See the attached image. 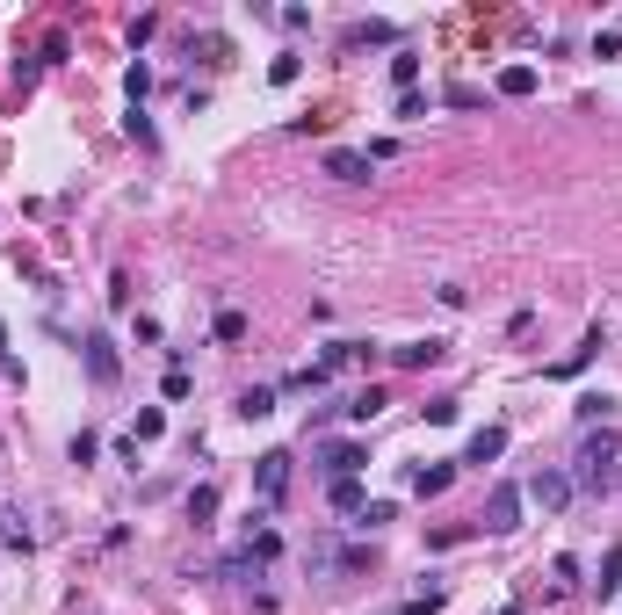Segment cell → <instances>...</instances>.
<instances>
[{
	"label": "cell",
	"instance_id": "17",
	"mask_svg": "<svg viewBox=\"0 0 622 615\" xmlns=\"http://www.w3.org/2000/svg\"><path fill=\"white\" fill-rule=\"evenodd\" d=\"M500 95H514V102L536 95V66H507V73H500Z\"/></svg>",
	"mask_w": 622,
	"mask_h": 615
},
{
	"label": "cell",
	"instance_id": "20",
	"mask_svg": "<svg viewBox=\"0 0 622 615\" xmlns=\"http://www.w3.org/2000/svg\"><path fill=\"white\" fill-rule=\"evenodd\" d=\"M579 587V558H550V594H572Z\"/></svg>",
	"mask_w": 622,
	"mask_h": 615
},
{
	"label": "cell",
	"instance_id": "13",
	"mask_svg": "<svg viewBox=\"0 0 622 615\" xmlns=\"http://www.w3.org/2000/svg\"><path fill=\"white\" fill-rule=\"evenodd\" d=\"M615 587H622V543L601 550V572H594V594H601V601H615Z\"/></svg>",
	"mask_w": 622,
	"mask_h": 615
},
{
	"label": "cell",
	"instance_id": "22",
	"mask_svg": "<svg viewBox=\"0 0 622 615\" xmlns=\"http://www.w3.org/2000/svg\"><path fill=\"white\" fill-rule=\"evenodd\" d=\"M123 95H131V109L152 95V66H131V73H123Z\"/></svg>",
	"mask_w": 622,
	"mask_h": 615
},
{
	"label": "cell",
	"instance_id": "5",
	"mask_svg": "<svg viewBox=\"0 0 622 615\" xmlns=\"http://www.w3.org/2000/svg\"><path fill=\"white\" fill-rule=\"evenodd\" d=\"M80 362H87V377H95V384H116V377H123L109 333H87V341H80Z\"/></svg>",
	"mask_w": 622,
	"mask_h": 615
},
{
	"label": "cell",
	"instance_id": "21",
	"mask_svg": "<svg viewBox=\"0 0 622 615\" xmlns=\"http://www.w3.org/2000/svg\"><path fill=\"white\" fill-rule=\"evenodd\" d=\"M160 427H167V413H160V406H145V413H138V427H131V442H160Z\"/></svg>",
	"mask_w": 622,
	"mask_h": 615
},
{
	"label": "cell",
	"instance_id": "15",
	"mask_svg": "<svg viewBox=\"0 0 622 615\" xmlns=\"http://www.w3.org/2000/svg\"><path fill=\"white\" fill-rule=\"evenodd\" d=\"M594 348H601V333H586V341H579V348H572L565 362H550V377H579V369L594 362Z\"/></svg>",
	"mask_w": 622,
	"mask_h": 615
},
{
	"label": "cell",
	"instance_id": "24",
	"mask_svg": "<svg viewBox=\"0 0 622 615\" xmlns=\"http://www.w3.org/2000/svg\"><path fill=\"white\" fill-rule=\"evenodd\" d=\"M355 521H362V529H384V521H398V507H391V500H369Z\"/></svg>",
	"mask_w": 622,
	"mask_h": 615
},
{
	"label": "cell",
	"instance_id": "26",
	"mask_svg": "<svg viewBox=\"0 0 622 615\" xmlns=\"http://www.w3.org/2000/svg\"><path fill=\"white\" fill-rule=\"evenodd\" d=\"M210 333H217V341H246V319H239V312H217Z\"/></svg>",
	"mask_w": 622,
	"mask_h": 615
},
{
	"label": "cell",
	"instance_id": "29",
	"mask_svg": "<svg viewBox=\"0 0 622 615\" xmlns=\"http://www.w3.org/2000/svg\"><path fill=\"white\" fill-rule=\"evenodd\" d=\"M492 615H521V608H514V601H507V608H492Z\"/></svg>",
	"mask_w": 622,
	"mask_h": 615
},
{
	"label": "cell",
	"instance_id": "1",
	"mask_svg": "<svg viewBox=\"0 0 622 615\" xmlns=\"http://www.w3.org/2000/svg\"><path fill=\"white\" fill-rule=\"evenodd\" d=\"M615 464H622L615 427H586V442H579V456H572V492H608V485H615Z\"/></svg>",
	"mask_w": 622,
	"mask_h": 615
},
{
	"label": "cell",
	"instance_id": "12",
	"mask_svg": "<svg viewBox=\"0 0 622 615\" xmlns=\"http://www.w3.org/2000/svg\"><path fill=\"white\" fill-rule=\"evenodd\" d=\"M449 478H456V464H420V471H413V492H420V500H442Z\"/></svg>",
	"mask_w": 622,
	"mask_h": 615
},
{
	"label": "cell",
	"instance_id": "19",
	"mask_svg": "<svg viewBox=\"0 0 622 615\" xmlns=\"http://www.w3.org/2000/svg\"><path fill=\"white\" fill-rule=\"evenodd\" d=\"M377 413H384V391H377V384L348 398V420H377Z\"/></svg>",
	"mask_w": 622,
	"mask_h": 615
},
{
	"label": "cell",
	"instance_id": "11",
	"mask_svg": "<svg viewBox=\"0 0 622 615\" xmlns=\"http://www.w3.org/2000/svg\"><path fill=\"white\" fill-rule=\"evenodd\" d=\"M232 413H239V420H268V413H275V384H246Z\"/></svg>",
	"mask_w": 622,
	"mask_h": 615
},
{
	"label": "cell",
	"instance_id": "14",
	"mask_svg": "<svg viewBox=\"0 0 622 615\" xmlns=\"http://www.w3.org/2000/svg\"><path fill=\"white\" fill-rule=\"evenodd\" d=\"M326 500H333L340 514H362V507H369V500H362V478H333V485H326Z\"/></svg>",
	"mask_w": 622,
	"mask_h": 615
},
{
	"label": "cell",
	"instance_id": "16",
	"mask_svg": "<svg viewBox=\"0 0 622 615\" xmlns=\"http://www.w3.org/2000/svg\"><path fill=\"white\" fill-rule=\"evenodd\" d=\"M572 413H579L586 427H594V420L608 427V413H615V398H608V391H579V406H572Z\"/></svg>",
	"mask_w": 622,
	"mask_h": 615
},
{
	"label": "cell",
	"instance_id": "28",
	"mask_svg": "<svg viewBox=\"0 0 622 615\" xmlns=\"http://www.w3.org/2000/svg\"><path fill=\"white\" fill-rule=\"evenodd\" d=\"M0 362H8V326H0Z\"/></svg>",
	"mask_w": 622,
	"mask_h": 615
},
{
	"label": "cell",
	"instance_id": "23",
	"mask_svg": "<svg viewBox=\"0 0 622 615\" xmlns=\"http://www.w3.org/2000/svg\"><path fill=\"white\" fill-rule=\"evenodd\" d=\"M210 514H217V485H196L189 492V521H210Z\"/></svg>",
	"mask_w": 622,
	"mask_h": 615
},
{
	"label": "cell",
	"instance_id": "2",
	"mask_svg": "<svg viewBox=\"0 0 622 615\" xmlns=\"http://www.w3.org/2000/svg\"><path fill=\"white\" fill-rule=\"evenodd\" d=\"M478 521H485V536H514V529H521V485H514V478H500V485L485 492Z\"/></svg>",
	"mask_w": 622,
	"mask_h": 615
},
{
	"label": "cell",
	"instance_id": "9",
	"mask_svg": "<svg viewBox=\"0 0 622 615\" xmlns=\"http://www.w3.org/2000/svg\"><path fill=\"white\" fill-rule=\"evenodd\" d=\"M326 174H333V181H369V152L333 145V152H326Z\"/></svg>",
	"mask_w": 622,
	"mask_h": 615
},
{
	"label": "cell",
	"instance_id": "6",
	"mask_svg": "<svg viewBox=\"0 0 622 615\" xmlns=\"http://www.w3.org/2000/svg\"><path fill=\"white\" fill-rule=\"evenodd\" d=\"M319 464H326V478H362L369 449L362 442H319Z\"/></svg>",
	"mask_w": 622,
	"mask_h": 615
},
{
	"label": "cell",
	"instance_id": "18",
	"mask_svg": "<svg viewBox=\"0 0 622 615\" xmlns=\"http://www.w3.org/2000/svg\"><path fill=\"white\" fill-rule=\"evenodd\" d=\"M391 80H398V95H413V80H420V51H398V58H391Z\"/></svg>",
	"mask_w": 622,
	"mask_h": 615
},
{
	"label": "cell",
	"instance_id": "10",
	"mask_svg": "<svg viewBox=\"0 0 622 615\" xmlns=\"http://www.w3.org/2000/svg\"><path fill=\"white\" fill-rule=\"evenodd\" d=\"M348 51H369V44H398V29L391 22H348V37H340Z\"/></svg>",
	"mask_w": 622,
	"mask_h": 615
},
{
	"label": "cell",
	"instance_id": "7",
	"mask_svg": "<svg viewBox=\"0 0 622 615\" xmlns=\"http://www.w3.org/2000/svg\"><path fill=\"white\" fill-rule=\"evenodd\" d=\"M500 456H507V427H478L463 442V464H500Z\"/></svg>",
	"mask_w": 622,
	"mask_h": 615
},
{
	"label": "cell",
	"instance_id": "27",
	"mask_svg": "<svg viewBox=\"0 0 622 615\" xmlns=\"http://www.w3.org/2000/svg\"><path fill=\"white\" fill-rule=\"evenodd\" d=\"M442 102H449V109H478L485 95H478V87H463V80H456V87H449V95H442Z\"/></svg>",
	"mask_w": 622,
	"mask_h": 615
},
{
	"label": "cell",
	"instance_id": "25",
	"mask_svg": "<svg viewBox=\"0 0 622 615\" xmlns=\"http://www.w3.org/2000/svg\"><path fill=\"white\" fill-rule=\"evenodd\" d=\"M297 73H304V58H290V51H283V58H275V66H268V80H275V87H290Z\"/></svg>",
	"mask_w": 622,
	"mask_h": 615
},
{
	"label": "cell",
	"instance_id": "4",
	"mask_svg": "<svg viewBox=\"0 0 622 615\" xmlns=\"http://www.w3.org/2000/svg\"><path fill=\"white\" fill-rule=\"evenodd\" d=\"M254 492H261V507H275V500L290 492V456H283V449L254 456Z\"/></svg>",
	"mask_w": 622,
	"mask_h": 615
},
{
	"label": "cell",
	"instance_id": "3",
	"mask_svg": "<svg viewBox=\"0 0 622 615\" xmlns=\"http://www.w3.org/2000/svg\"><path fill=\"white\" fill-rule=\"evenodd\" d=\"M521 500H536L543 514H565L572 507V471H536V478L521 485Z\"/></svg>",
	"mask_w": 622,
	"mask_h": 615
},
{
	"label": "cell",
	"instance_id": "8",
	"mask_svg": "<svg viewBox=\"0 0 622 615\" xmlns=\"http://www.w3.org/2000/svg\"><path fill=\"white\" fill-rule=\"evenodd\" d=\"M442 355H449V341H406V348H391V362H398V369H434Z\"/></svg>",
	"mask_w": 622,
	"mask_h": 615
}]
</instances>
